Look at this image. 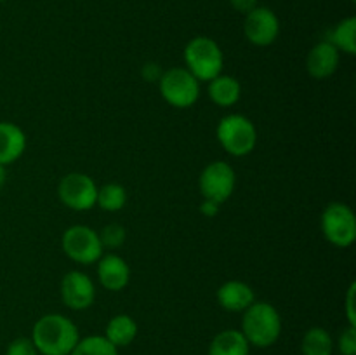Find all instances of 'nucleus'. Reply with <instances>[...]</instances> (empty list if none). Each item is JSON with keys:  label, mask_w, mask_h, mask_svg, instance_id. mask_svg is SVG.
Listing matches in <instances>:
<instances>
[{"label": "nucleus", "mask_w": 356, "mask_h": 355, "mask_svg": "<svg viewBox=\"0 0 356 355\" xmlns=\"http://www.w3.org/2000/svg\"><path fill=\"white\" fill-rule=\"evenodd\" d=\"M341 54L329 40L318 42L315 47L309 51L306 59V68L313 79H327L332 75L339 66Z\"/></svg>", "instance_id": "ddd939ff"}, {"label": "nucleus", "mask_w": 356, "mask_h": 355, "mask_svg": "<svg viewBox=\"0 0 356 355\" xmlns=\"http://www.w3.org/2000/svg\"><path fill=\"white\" fill-rule=\"evenodd\" d=\"M160 94L174 108L193 106L200 96V82L186 68H170L159 79Z\"/></svg>", "instance_id": "39448f33"}, {"label": "nucleus", "mask_w": 356, "mask_h": 355, "mask_svg": "<svg viewBox=\"0 0 356 355\" xmlns=\"http://www.w3.org/2000/svg\"><path fill=\"white\" fill-rule=\"evenodd\" d=\"M186 70L198 82H211L221 75L225 66V56L218 42L209 37H195L184 47Z\"/></svg>", "instance_id": "7ed1b4c3"}, {"label": "nucleus", "mask_w": 356, "mask_h": 355, "mask_svg": "<svg viewBox=\"0 0 356 355\" xmlns=\"http://www.w3.org/2000/svg\"><path fill=\"white\" fill-rule=\"evenodd\" d=\"M322 233L336 247H350L356 239V218L350 205L332 202L322 212Z\"/></svg>", "instance_id": "0eeeda50"}, {"label": "nucleus", "mask_w": 356, "mask_h": 355, "mask_svg": "<svg viewBox=\"0 0 356 355\" xmlns=\"http://www.w3.org/2000/svg\"><path fill=\"white\" fill-rule=\"evenodd\" d=\"M61 246L66 256L80 265L97 263L104 251L99 240V233L86 225L70 226L63 233Z\"/></svg>", "instance_id": "423d86ee"}, {"label": "nucleus", "mask_w": 356, "mask_h": 355, "mask_svg": "<svg viewBox=\"0 0 356 355\" xmlns=\"http://www.w3.org/2000/svg\"><path fill=\"white\" fill-rule=\"evenodd\" d=\"M145 77L148 80H159L160 79V75H162V73L159 72V68H156V65H153V63H149V65H145Z\"/></svg>", "instance_id": "c85d7f7f"}, {"label": "nucleus", "mask_w": 356, "mask_h": 355, "mask_svg": "<svg viewBox=\"0 0 356 355\" xmlns=\"http://www.w3.org/2000/svg\"><path fill=\"white\" fill-rule=\"evenodd\" d=\"M59 200L73 211H89L96 205L97 187L90 176L83 173H70L59 181Z\"/></svg>", "instance_id": "1a4fd4ad"}, {"label": "nucleus", "mask_w": 356, "mask_h": 355, "mask_svg": "<svg viewBox=\"0 0 356 355\" xmlns=\"http://www.w3.org/2000/svg\"><path fill=\"white\" fill-rule=\"evenodd\" d=\"M70 355H118V348L113 347L104 336L80 338L79 343Z\"/></svg>", "instance_id": "4be33fe9"}, {"label": "nucleus", "mask_w": 356, "mask_h": 355, "mask_svg": "<svg viewBox=\"0 0 356 355\" xmlns=\"http://www.w3.org/2000/svg\"><path fill=\"white\" fill-rule=\"evenodd\" d=\"M31 341L42 355H70L79 343V327L61 313H47L35 322Z\"/></svg>", "instance_id": "f257e3e1"}, {"label": "nucleus", "mask_w": 356, "mask_h": 355, "mask_svg": "<svg viewBox=\"0 0 356 355\" xmlns=\"http://www.w3.org/2000/svg\"><path fill=\"white\" fill-rule=\"evenodd\" d=\"M216 134L222 148L233 157L249 155L257 145V129L245 115L232 113L222 117Z\"/></svg>", "instance_id": "20e7f679"}, {"label": "nucleus", "mask_w": 356, "mask_h": 355, "mask_svg": "<svg viewBox=\"0 0 356 355\" xmlns=\"http://www.w3.org/2000/svg\"><path fill=\"white\" fill-rule=\"evenodd\" d=\"M61 299L68 308L87 310L96 299V285L87 274L73 270L61 281Z\"/></svg>", "instance_id": "9b49d317"}, {"label": "nucleus", "mask_w": 356, "mask_h": 355, "mask_svg": "<svg viewBox=\"0 0 356 355\" xmlns=\"http://www.w3.org/2000/svg\"><path fill=\"white\" fill-rule=\"evenodd\" d=\"M125 202H127V191L122 184L118 183H108L104 187L97 188V198L96 204L99 205L103 211L117 212L124 209Z\"/></svg>", "instance_id": "412c9836"}, {"label": "nucleus", "mask_w": 356, "mask_h": 355, "mask_svg": "<svg viewBox=\"0 0 356 355\" xmlns=\"http://www.w3.org/2000/svg\"><path fill=\"white\" fill-rule=\"evenodd\" d=\"M355 291H356V284L350 285V291H348L346 296V315L348 320H350V326H356V317H355Z\"/></svg>", "instance_id": "a878e982"}, {"label": "nucleus", "mask_w": 356, "mask_h": 355, "mask_svg": "<svg viewBox=\"0 0 356 355\" xmlns=\"http://www.w3.org/2000/svg\"><path fill=\"white\" fill-rule=\"evenodd\" d=\"M232 7L242 14H249L257 7V0H229Z\"/></svg>", "instance_id": "bb28decb"}, {"label": "nucleus", "mask_w": 356, "mask_h": 355, "mask_svg": "<svg viewBox=\"0 0 356 355\" xmlns=\"http://www.w3.org/2000/svg\"><path fill=\"white\" fill-rule=\"evenodd\" d=\"M242 86L235 77L218 75L209 82V97L219 106H233L240 100Z\"/></svg>", "instance_id": "a211bd4d"}, {"label": "nucleus", "mask_w": 356, "mask_h": 355, "mask_svg": "<svg viewBox=\"0 0 356 355\" xmlns=\"http://www.w3.org/2000/svg\"><path fill=\"white\" fill-rule=\"evenodd\" d=\"M200 211H202V214L212 218V216H216L219 212V204H216V202L204 198V202H202V205H200Z\"/></svg>", "instance_id": "cd10ccee"}, {"label": "nucleus", "mask_w": 356, "mask_h": 355, "mask_svg": "<svg viewBox=\"0 0 356 355\" xmlns=\"http://www.w3.org/2000/svg\"><path fill=\"white\" fill-rule=\"evenodd\" d=\"M6 355H38V352L30 338H16L9 343Z\"/></svg>", "instance_id": "393cba45"}, {"label": "nucleus", "mask_w": 356, "mask_h": 355, "mask_svg": "<svg viewBox=\"0 0 356 355\" xmlns=\"http://www.w3.org/2000/svg\"><path fill=\"white\" fill-rule=\"evenodd\" d=\"M243 33L247 40L259 47L271 45L278 38L280 33V21L277 14L268 7L257 6L256 9L245 14V23H243Z\"/></svg>", "instance_id": "9d476101"}, {"label": "nucleus", "mask_w": 356, "mask_h": 355, "mask_svg": "<svg viewBox=\"0 0 356 355\" xmlns=\"http://www.w3.org/2000/svg\"><path fill=\"white\" fill-rule=\"evenodd\" d=\"M97 277L103 287L111 292H118L127 287L131 281V268L118 254H103L97 260Z\"/></svg>", "instance_id": "f8f14e48"}, {"label": "nucleus", "mask_w": 356, "mask_h": 355, "mask_svg": "<svg viewBox=\"0 0 356 355\" xmlns=\"http://www.w3.org/2000/svg\"><path fill=\"white\" fill-rule=\"evenodd\" d=\"M125 228L118 223H111V225H106L99 232V240L103 244V249H117L122 244L125 242Z\"/></svg>", "instance_id": "5701e85b"}, {"label": "nucleus", "mask_w": 356, "mask_h": 355, "mask_svg": "<svg viewBox=\"0 0 356 355\" xmlns=\"http://www.w3.org/2000/svg\"><path fill=\"white\" fill-rule=\"evenodd\" d=\"M242 334L250 347L268 348L278 341L282 334V317L268 301H254L243 312Z\"/></svg>", "instance_id": "f03ea898"}, {"label": "nucleus", "mask_w": 356, "mask_h": 355, "mask_svg": "<svg viewBox=\"0 0 356 355\" xmlns=\"http://www.w3.org/2000/svg\"><path fill=\"white\" fill-rule=\"evenodd\" d=\"M7 181V171H6V166H0V188L6 184Z\"/></svg>", "instance_id": "c756f323"}, {"label": "nucleus", "mask_w": 356, "mask_h": 355, "mask_svg": "<svg viewBox=\"0 0 356 355\" xmlns=\"http://www.w3.org/2000/svg\"><path fill=\"white\" fill-rule=\"evenodd\" d=\"M235 169L228 162H222V160H216V162L209 164L202 171L200 180H198L202 197L219 205L232 197V194L235 191Z\"/></svg>", "instance_id": "6e6552de"}, {"label": "nucleus", "mask_w": 356, "mask_h": 355, "mask_svg": "<svg viewBox=\"0 0 356 355\" xmlns=\"http://www.w3.org/2000/svg\"><path fill=\"white\" fill-rule=\"evenodd\" d=\"M136 336H138V324L127 313H120V315L110 319V322L106 324V331H104V338L117 348L131 345Z\"/></svg>", "instance_id": "f3484780"}, {"label": "nucleus", "mask_w": 356, "mask_h": 355, "mask_svg": "<svg viewBox=\"0 0 356 355\" xmlns=\"http://www.w3.org/2000/svg\"><path fill=\"white\" fill-rule=\"evenodd\" d=\"M250 345L238 329H225L209 345V355H249Z\"/></svg>", "instance_id": "dca6fc26"}, {"label": "nucleus", "mask_w": 356, "mask_h": 355, "mask_svg": "<svg viewBox=\"0 0 356 355\" xmlns=\"http://www.w3.org/2000/svg\"><path fill=\"white\" fill-rule=\"evenodd\" d=\"M26 150V134L13 122H0V166L16 162Z\"/></svg>", "instance_id": "2eb2a0df"}, {"label": "nucleus", "mask_w": 356, "mask_h": 355, "mask_svg": "<svg viewBox=\"0 0 356 355\" xmlns=\"http://www.w3.org/2000/svg\"><path fill=\"white\" fill-rule=\"evenodd\" d=\"M337 350L341 355H356V326H348L339 334Z\"/></svg>", "instance_id": "b1692460"}, {"label": "nucleus", "mask_w": 356, "mask_h": 355, "mask_svg": "<svg viewBox=\"0 0 356 355\" xmlns=\"http://www.w3.org/2000/svg\"><path fill=\"white\" fill-rule=\"evenodd\" d=\"M254 301L252 287L242 281H228L218 289V303L228 312H245Z\"/></svg>", "instance_id": "4468645a"}, {"label": "nucleus", "mask_w": 356, "mask_h": 355, "mask_svg": "<svg viewBox=\"0 0 356 355\" xmlns=\"http://www.w3.org/2000/svg\"><path fill=\"white\" fill-rule=\"evenodd\" d=\"M327 40L339 52L343 51L350 56L356 54V17H346L341 23H337L330 30Z\"/></svg>", "instance_id": "6ab92c4d"}, {"label": "nucleus", "mask_w": 356, "mask_h": 355, "mask_svg": "<svg viewBox=\"0 0 356 355\" xmlns=\"http://www.w3.org/2000/svg\"><path fill=\"white\" fill-rule=\"evenodd\" d=\"M353 2H355V0H353Z\"/></svg>", "instance_id": "2f4dec72"}, {"label": "nucleus", "mask_w": 356, "mask_h": 355, "mask_svg": "<svg viewBox=\"0 0 356 355\" xmlns=\"http://www.w3.org/2000/svg\"><path fill=\"white\" fill-rule=\"evenodd\" d=\"M0 2H3V0H0Z\"/></svg>", "instance_id": "7c9ffc66"}, {"label": "nucleus", "mask_w": 356, "mask_h": 355, "mask_svg": "<svg viewBox=\"0 0 356 355\" xmlns=\"http://www.w3.org/2000/svg\"><path fill=\"white\" fill-rule=\"evenodd\" d=\"M302 355H332L334 340L323 327H309L301 341Z\"/></svg>", "instance_id": "aec40b11"}]
</instances>
